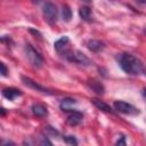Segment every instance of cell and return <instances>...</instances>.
<instances>
[{"instance_id":"obj_1","label":"cell","mask_w":146,"mask_h":146,"mask_svg":"<svg viewBox=\"0 0 146 146\" xmlns=\"http://www.w3.org/2000/svg\"><path fill=\"white\" fill-rule=\"evenodd\" d=\"M117 63L122 71L128 75H143L145 72L144 63L130 52H122L117 56Z\"/></svg>"},{"instance_id":"obj_2","label":"cell","mask_w":146,"mask_h":146,"mask_svg":"<svg viewBox=\"0 0 146 146\" xmlns=\"http://www.w3.org/2000/svg\"><path fill=\"white\" fill-rule=\"evenodd\" d=\"M24 52H25V56H26L29 63L33 67H35V68L42 67V65H43V57L31 43H26L24 46Z\"/></svg>"},{"instance_id":"obj_3","label":"cell","mask_w":146,"mask_h":146,"mask_svg":"<svg viewBox=\"0 0 146 146\" xmlns=\"http://www.w3.org/2000/svg\"><path fill=\"white\" fill-rule=\"evenodd\" d=\"M66 60L71 62V63H74V64H78V65H81V66H90L92 65V60L87 56L84 55L82 51L78 50V49H70L68 52L65 55L64 57Z\"/></svg>"},{"instance_id":"obj_4","label":"cell","mask_w":146,"mask_h":146,"mask_svg":"<svg viewBox=\"0 0 146 146\" xmlns=\"http://www.w3.org/2000/svg\"><path fill=\"white\" fill-rule=\"evenodd\" d=\"M42 14H43L44 19L49 24H55L58 19V9H57L56 5L52 3L51 1L44 2L43 7H42Z\"/></svg>"},{"instance_id":"obj_5","label":"cell","mask_w":146,"mask_h":146,"mask_svg":"<svg viewBox=\"0 0 146 146\" xmlns=\"http://www.w3.org/2000/svg\"><path fill=\"white\" fill-rule=\"evenodd\" d=\"M113 106H114V110L116 112L125 114V115H138V114H140L139 108H137L132 104L123 102V100H115L113 103Z\"/></svg>"},{"instance_id":"obj_6","label":"cell","mask_w":146,"mask_h":146,"mask_svg":"<svg viewBox=\"0 0 146 146\" xmlns=\"http://www.w3.org/2000/svg\"><path fill=\"white\" fill-rule=\"evenodd\" d=\"M54 48L57 51V54L59 56H62L63 58L65 57V55L68 52V50L71 49L70 47V38L67 35H63L60 39H58L55 43H54Z\"/></svg>"},{"instance_id":"obj_7","label":"cell","mask_w":146,"mask_h":146,"mask_svg":"<svg viewBox=\"0 0 146 146\" xmlns=\"http://www.w3.org/2000/svg\"><path fill=\"white\" fill-rule=\"evenodd\" d=\"M21 79H22V82H23L27 88H30V89H33V90H35V91H39V92H42V94H46V95H54V92H52L51 90H49V89H47L46 87L39 84L38 82H35L33 79H31V78H29V76L22 75Z\"/></svg>"},{"instance_id":"obj_8","label":"cell","mask_w":146,"mask_h":146,"mask_svg":"<svg viewBox=\"0 0 146 146\" xmlns=\"http://www.w3.org/2000/svg\"><path fill=\"white\" fill-rule=\"evenodd\" d=\"M67 113H68V115H67L66 122H67V124H70L71 127H76V125H79V124L82 122V120H83V113H82V112L72 108V110L68 111Z\"/></svg>"},{"instance_id":"obj_9","label":"cell","mask_w":146,"mask_h":146,"mask_svg":"<svg viewBox=\"0 0 146 146\" xmlns=\"http://www.w3.org/2000/svg\"><path fill=\"white\" fill-rule=\"evenodd\" d=\"M2 95L5 98H7L8 100H15L17 97L22 96L23 92L22 90L17 89V88H14V87H10V88H5L2 90Z\"/></svg>"},{"instance_id":"obj_10","label":"cell","mask_w":146,"mask_h":146,"mask_svg":"<svg viewBox=\"0 0 146 146\" xmlns=\"http://www.w3.org/2000/svg\"><path fill=\"white\" fill-rule=\"evenodd\" d=\"M87 47L90 51L92 52H100L105 49V43L100 40H96V39H91L87 42Z\"/></svg>"},{"instance_id":"obj_11","label":"cell","mask_w":146,"mask_h":146,"mask_svg":"<svg viewBox=\"0 0 146 146\" xmlns=\"http://www.w3.org/2000/svg\"><path fill=\"white\" fill-rule=\"evenodd\" d=\"M31 111L36 117H46L48 115V108L43 104H33L31 106Z\"/></svg>"},{"instance_id":"obj_12","label":"cell","mask_w":146,"mask_h":146,"mask_svg":"<svg viewBox=\"0 0 146 146\" xmlns=\"http://www.w3.org/2000/svg\"><path fill=\"white\" fill-rule=\"evenodd\" d=\"M91 103H92L99 111H103V112L110 113V114H113V113H114V110H113L108 104H106L104 100H100V99H98V98H92V99H91Z\"/></svg>"},{"instance_id":"obj_13","label":"cell","mask_w":146,"mask_h":146,"mask_svg":"<svg viewBox=\"0 0 146 146\" xmlns=\"http://www.w3.org/2000/svg\"><path fill=\"white\" fill-rule=\"evenodd\" d=\"M79 16L84 22H92V10L88 6H82L79 8Z\"/></svg>"},{"instance_id":"obj_14","label":"cell","mask_w":146,"mask_h":146,"mask_svg":"<svg viewBox=\"0 0 146 146\" xmlns=\"http://www.w3.org/2000/svg\"><path fill=\"white\" fill-rule=\"evenodd\" d=\"M76 103H78L76 99L71 98V97H66V98H64V99L60 100L59 107H60V110H62L63 112H68V111L72 110V106L75 105Z\"/></svg>"},{"instance_id":"obj_15","label":"cell","mask_w":146,"mask_h":146,"mask_svg":"<svg viewBox=\"0 0 146 146\" xmlns=\"http://www.w3.org/2000/svg\"><path fill=\"white\" fill-rule=\"evenodd\" d=\"M88 86H89V88H90L94 92H96V94H98V95H103V94L105 92L104 86H103L100 82H98V81L92 80V81H90V82L88 83Z\"/></svg>"},{"instance_id":"obj_16","label":"cell","mask_w":146,"mask_h":146,"mask_svg":"<svg viewBox=\"0 0 146 146\" xmlns=\"http://www.w3.org/2000/svg\"><path fill=\"white\" fill-rule=\"evenodd\" d=\"M72 15L73 14H72V9L70 8V6L63 5V7H62V19L67 23L72 19Z\"/></svg>"},{"instance_id":"obj_17","label":"cell","mask_w":146,"mask_h":146,"mask_svg":"<svg viewBox=\"0 0 146 146\" xmlns=\"http://www.w3.org/2000/svg\"><path fill=\"white\" fill-rule=\"evenodd\" d=\"M63 140L65 144L67 145H78V140L74 136H71V135H67V136H63Z\"/></svg>"},{"instance_id":"obj_18","label":"cell","mask_w":146,"mask_h":146,"mask_svg":"<svg viewBox=\"0 0 146 146\" xmlns=\"http://www.w3.org/2000/svg\"><path fill=\"white\" fill-rule=\"evenodd\" d=\"M44 131H46V136H58L59 135L58 130H56L52 127H46Z\"/></svg>"},{"instance_id":"obj_19","label":"cell","mask_w":146,"mask_h":146,"mask_svg":"<svg viewBox=\"0 0 146 146\" xmlns=\"http://www.w3.org/2000/svg\"><path fill=\"white\" fill-rule=\"evenodd\" d=\"M0 74H1L2 76H7V75H8V67H7V65H6L5 63H2L1 60H0Z\"/></svg>"},{"instance_id":"obj_20","label":"cell","mask_w":146,"mask_h":146,"mask_svg":"<svg viewBox=\"0 0 146 146\" xmlns=\"http://www.w3.org/2000/svg\"><path fill=\"white\" fill-rule=\"evenodd\" d=\"M127 141H125V136H120V138L115 141V145H125Z\"/></svg>"},{"instance_id":"obj_21","label":"cell","mask_w":146,"mask_h":146,"mask_svg":"<svg viewBox=\"0 0 146 146\" xmlns=\"http://www.w3.org/2000/svg\"><path fill=\"white\" fill-rule=\"evenodd\" d=\"M29 31H30L31 33H33V34H34L35 36L38 35V38H41V36H42V35H41V33H40V32H39L38 30H34V29H30Z\"/></svg>"},{"instance_id":"obj_22","label":"cell","mask_w":146,"mask_h":146,"mask_svg":"<svg viewBox=\"0 0 146 146\" xmlns=\"http://www.w3.org/2000/svg\"><path fill=\"white\" fill-rule=\"evenodd\" d=\"M135 2L138 3V5H141V6H143V5L146 3V0H135Z\"/></svg>"},{"instance_id":"obj_23","label":"cell","mask_w":146,"mask_h":146,"mask_svg":"<svg viewBox=\"0 0 146 146\" xmlns=\"http://www.w3.org/2000/svg\"><path fill=\"white\" fill-rule=\"evenodd\" d=\"M6 113H7L6 108H3V107H0V115H5Z\"/></svg>"},{"instance_id":"obj_24","label":"cell","mask_w":146,"mask_h":146,"mask_svg":"<svg viewBox=\"0 0 146 146\" xmlns=\"http://www.w3.org/2000/svg\"><path fill=\"white\" fill-rule=\"evenodd\" d=\"M82 2H84V3H91V1L92 0H81Z\"/></svg>"}]
</instances>
